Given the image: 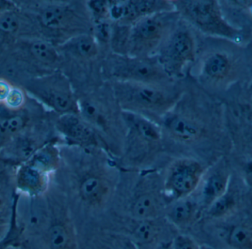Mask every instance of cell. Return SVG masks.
Returning a JSON list of instances; mask_svg holds the SVG:
<instances>
[{"instance_id":"5","label":"cell","mask_w":252,"mask_h":249,"mask_svg":"<svg viewBox=\"0 0 252 249\" xmlns=\"http://www.w3.org/2000/svg\"><path fill=\"white\" fill-rule=\"evenodd\" d=\"M180 20L174 10L154 13L136 21L130 26L127 56L155 57Z\"/></svg>"},{"instance_id":"38","label":"cell","mask_w":252,"mask_h":249,"mask_svg":"<svg viewBox=\"0 0 252 249\" xmlns=\"http://www.w3.org/2000/svg\"><path fill=\"white\" fill-rule=\"evenodd\" d=\"M250 13L252 15V2L251 3V4H250Z\"/></svg>"},{"instance_id":"25","label":"cell","mask_w":252,"mask_h":249,"mask_svg":"<svg viewBox=\"0 0 252 249\" xmlns=\"http://www.w3.org/2000/svg\"><path fill=\"white\" fill-rule=\"evenodd\" d=\"M236 205V201L229 191L223 196L216 200L208 208L206 209L207 215L213 218H221L232 213Z\"/></svg>"},{"instance_id":"17","label":"cell","mask_w":252,"mask_h":249,"mask_svg":"<svg viewBox=\"0 0 252 249\" xmlns=\"http://www.w3.org/2000/svg\"><path fill=\"white\" fill-rule=\"evenodd\" d=\"M198 212V203L189 196L170 201L166 206L164 218L173 226L185 228L195 221Z\"/></svg>"},{"instance_id":"10","label":"cell","mask_w":252,"mask_h":249,"mask_svg":"<svg viewBox=\"0 0 252 249\" xmlns=\"http://www.w3.org/2000/svg\"><path fill=\"white\" fill-rule=\"evenodd\" d=\"M206 170L195 158H179L170 164L163 182V192L170 201L190 196L201 185Z\"/></svg>"},{"instance_id":"16","label":"cell","mask_w":252,"mask_h":249,"mask_svg":"<svg viewBox=\"0 0 252 249\" xmlns=\"http://www.w3.org/2000/svg\"><path fill=\"white\" fill-rule=\"evenodd\" d=\"M229 182L230 172L224 163H219L210 171L206 172L201 183L203 207L208 208L214 201L226 194L229 191Z\"/></svg>"},{"instance_id":"15","label":"cell","mask_w":252,"mask_h":249,"mask_svg":"<svg viewBox=\"0 0 252 249\" xmlns=\"http://www.w3.org/2000/svg\"><path fill=\"white\" fill-rule=\"evenodd\" d=\"M113 191L112 182L100 172L87 173L78 187L80 198L90 207H100L110 199Z\"/></svg>"},{"instance_id":"3","label":"cell","mask_w":252,"mask_h":249,"mask_svg":"<svg viewBox=\"0 0 252 249\" xmlns=\"http://www.w3.org/2000/svg\"><path fill=\"white\" fill-rule=\"evenodd\" d=\"M79 115L97 132L103 144L112 137L118 123L124 124L122 110L106 81L76 92Z\"/></svg>"},{"instance_id":"27","label":"cell","mask_w":252,"mask_h":249,"mask_svg":"<svg viewBox=\"0 0 252 249\" xmlns=\"http://www.w3.org/2000/svg\"><path fill=\"white\" fill-rule=\"evenodd\" d=\"M22 27V19L13 10H7L0 14V32L9 35L16 33Z\"/></svg>"},{"instance_id":"33","label":"cell","mask_w":252,"mask_h":249,"mask_svg":"<svg viewBox=\"0 0 252 249\" xmlns=\"http://www.w3.org/2000/svg\"><path fill=\"white\" fill-rule=\"evenodd\" d=\"M13 9H15L14 6L12 3L0 0V14L4 13V12L7 11V10H13Z\"/></svg>"},{"instance_id":"28","label":"cell","mask_w":252,"mask_h":249,"mask_svg":"<svg viewBox=\"0 0 252 249\" xmlns=\"http://www.w3.org/2000/svg\"><path fill=\"white\" fill-rule=\"evenodd\" d=\"M26 103V94L20 87L13 86L3 106L10 110L16 111L23 108Z\"/></svg>"},{"instance_id":"34","label":"cell","mask_w":252,"mask_h":249,"mask_svg":"<svg viewBox=\"0 0 252 249\" xmlns=\"http://www.w3.org/2000/svg\"><path fill=\"white\" fill-rule=\"evenodd\" d=\"M154 249H173V240L161 241Z\"/></svg>"},{"instance_id":"11","label":"cell","mask_w":252,"mask_h":249,"mask_svg":"<svg viewBox=\"0 0 252 249\" xmlns=\"http://www.w3.org/2000/svg\"><path fill=\"white\" fill-rule=\"evenodd\" d=\"M174 10L171 0L111 1L109 20L112 23L130 25L145 16Z\"/></svg>"},{"instance_id":"26","label":"cell","mask_w":252,"mask_h":249,"mask_svg":"<svg viewBox=\"0 0 252 249\" xmlns=\"http://www.w3.org/2000/svg\"><path fill=\"white\" fill-rule=\"evenodd\" d=\"M26 120L20 115L0 119V137H10L23 130Z\"/></svg>"},{"instance_id":"8","label":"cell","mask_w":252,"mask_h":249,"mask_svg":"<svg viewBox=\"0 0 252 249\" xmlns=\"http://www.w3.org/2000/svg\"><path fill=\"white\" fill-rule=\"evenodd\" d=\"M30 90L40 101L61 115L78 112L76 92L69 77L62 70L50 72L36 78L29 86Z\"/></svg>"},{"instance_id":"30","label":"cell","mask_w":252,"mask_h":249,"mask_svg":"<svg viewBox=\"0 0 252 249\" xmlns=\"http://www.w3.org/2000/svg\"><path fill=\"white\" fill-rule=\"evenodd\" d=\"M13 85L4 78H0V104H4Z\"/></svg>"},{"instance_id":"14","label":"cell","mask_w":252,"mask_h":249,"mask_svg":"<svg viewBox=\"0 0 252 249\" xmlns=\"http://www.w3.org/2000/svg\"><path fill=\"white\" fill-rule=\"evenodd\" d=\"M164 192L152 188L137 192L130 201L129 214L132 220H154L164 217L168 203L164 201Z\"/></svg>"},{"instance_id":"22","label":"cell","mask_w":252,"mask_h":249,"mask_svg":"<svg viewBox=\"0 0 252 249\" xmlns=\"http://www.w3.org/2000/svg\"><path fill=\"white\" fill-rule=\"evenodd\" d=\"M224 240L229 249H252V228L241 224L231 226Z\"/></svg>"},{"instance_id":"21","label":"cell","mask_w":252,"mask_h":249,"mask_svg":"<svg viewBox=\"0 0 252 249\" xmlns=\"http://www.w3.org/2000/svg\"><path fill=\"white\" fill-rule=\"evenodd\" d=\"M48 241L51 249H75L73 229L66 222H56L48 229Z\"/></svg>"},{"instance_id":"37","label":"cell","mask_w":252,"mask_h":249,"mask_svg":"<svg viewBox=\"0 0 252 249\" xmlns=\"http://www.w3.org/2000/svg\"><path fill=\"white\" fill-rule=\"evenodd\" d=\"M3 224V220L2 218H1V216H0V228L1 227V226H2Z\"/></svg>"},{"instance_id":"18","label":"cell","mask_w":252,"mask_h":249,"mask_svg":"<svg viewBox=\"0 0 252 249\" xmlns=\"http://www.w3.org/2000/svg\"><path fill=\"white\" fill-rule=\"evenodd\" d=\"M232 62L227 55L213 52L206 55L200 65L199 76L208 82L223 81L232 70Z\"/></svg>"},{"instance_id":"2","label":"cell","mask_w":252,"mask_h":249,"mask_svg":"<svg viewBox=\"0 0 252 249\" xmlns=\"http://www.w3.org/2000/svg\"><path fill=\"white\" fill-rule=\"evenodd\" d=\"M36 19L56 47L76 35L93 33V19L86 1L47 3L38 9Z\"/></svg>"},{"instance_id":"35","label":"cell","mask_w":252,"mask_h":249,"mask_svg":"<svg viewBox=\"0 0 252 249\" xmlns=\"http://www.w3.org/2000/svg\"><path fill=\"white\" fill-rule=\"evenodd\" d=\"M247 122L249 123L250 125L252 127V110L249 112L247 115Z\"/></svg>"},{"instance_id":"4","label":"cell","mask_w":252,"mask_h":249,"mask_svg":"<svg viewBox=\"0 0 252 249\" xmlns=\"http://www.w3.org/2000/svg\"><path fill=\"white\" fill-rule=\"evenodd\" d=\"M181 19L203 33L226 38L235 43L242 41L241 29L231 25L223 16L216 0H171Z\"/></svg>"},{"instance_id":"23","label":"cell","mask_w":252,"mask_h":249,"mask_svg":"<svg viewBox=\"0 0 252 249\" xmlns=\"http://www.w3.org/2000/svg\"><path fill=\"white\" fill-rule=\"evenodd\" d=\"M60 157L59 151L53 145H47L36 151L32 156L31 165L46 173L53 171L59 166Z\"/></svg>"},{"instance_id":"1","label":"cell","mask_w":252,"mask_h":249,"mask_svg":"<svg viewBox=\"0 0 252 249\" xmlns=\"http://www.w3.org/2000/svg\"><path fill=\"white\" fill-rule=\"evenodd\" d=\"M108 83L121 110L140 115L159 125L185 93L180 81L167 84Z\"/></svg>"},{"instance_id":"6","label":"cell","mask_w":252,"mask_h":249,"mask_svg":"<svg viewBox=\"0 0 252 249\" xmlns=\"http://www.w3.org/2000/svg\"><path fill=\"white\" fill-rule=\"evenodd\" d=\"M100 74L104 81L167 84L171 79L158 63L157 57L139 58L109 53L100 64Z\"/></svg>"},{"instance_id":"13","label":"cell","mask_w":252,"mask_h":249,"mask_svg":"<svg viewBox=\"0 0 252 249\" xmlns=\"http://www.w3.org/2000/svg\"><path fill=\"white\" fill-rule=\"evenodd\" d=\"M163 136L167 135L176 142L191 144L203 134V127L196 121L182 112L177 106L167 114L160 124Z\"/></svg>"},{"instance_id":"36","label":"cell","mask_w":252,"mask_h":249,"mask_svg":"<svg viewBox=\"0 0 252 249\" xmlns=\"http://www.w3.org/2000/svg\"><path fill=\"white\" fill-rule=\"evenodd\" d=\"M3 164L2 162H1V161H0V173H1V171H2L3 170Z\"/></svg>"},{"instance_id":"7","label":"cell","mask_w":252,"mask_h":249,"mask_svg":"<svg viewBox=\"0 0 252 249\" xmlns=\"http://www.w3.org/2000/svg\"><path fill=\"white\" fill-rule=\"evenodd\" d=\"M156 57L171 79L181 81L187 69L196 61V39L190 26L181 19Z\"/></svg>"},{"instance_id":"19","label":"cell","mask_w":252,"mask_h":249,"mask_svg":"<svg viewBox=\"0 0 252 249\" xmlns=\"http://www.w3.org/2000/svg\"><path fill=\"white\" fill-rule=\"evenodd\" d=\"M133 220L135 224L132 227L129 238L139 249H154L161 241L160 235L162 231L160 220Z\"/></svg>"},{"instance_id":"12","label":"cell","mask_w":252,"mask_h":249,"mask_svg":"<svg viewBox=\"0 0 252 249\" xmlns=\"http://www.w3.org/2000/svg\"><path fill=\"white\" fill-rule=\"evenodd\" d=\"M56 129L71 146L81 149H94L105 147L94 128L79 115H61L56 121Z\"/></svg>"},{"instance_id":"29","label":"cell","mask_w":252,"mask_h":249,"mask_svg":"<svg viewBox=\"0 0 252 249\" xmlns=\"http://www.w3.org/2000/svg\"><path fill=\"white\" fill-rule=\"evenodd\" d=\"M173 249H201L195 240L188 235H177L173 239Z\"/></svg>"},{"instance_id":"9","label":"cell","mask_w":252,"mask_h":249,"mask_svg":"<svg viewBox=\"0 0 252 249\" xmlns=\"http://www.w3.org/2000/svg\"><path fill=\"white\" fill-rule=\"evenodd\" d=\"M126 127V155L140 159L158 151L163 140L159 124L136 114L122 111Z\"/></svg>"},{"instance_id":"24","label":"cell","mask_w":252,"mask_h":249,"mask_svg":"<svg viewBox=\"0 0 252 249\" xmlns=\"http://www.w3.org/2000/svg\"><path fill=\"white\" fill-rule=\"evenodd\" d=\"M45 173L32 165L23 167L19 175V184L24 189L38 192L45 184Z\"/></svg>"},{"instance_id":"31","label":"cell","mask_w":252,"mask_h":249,"mask_svg":"<svg viewBox=\"0 0 252 249\" xmlns=\"http://www.w3.org/2000/svg\"><path fill=\"white\" fill-rule=\"evenodd\" d=\"M117 242L118 249H139L129 237H121Z\"/></svg>"},{"instance_id":"20","label":"cell","mask_w":252,"mask_h":249,"mask_svg":"<svg viewBox=\"0 0 252 249\" xmlns=\"http://www.w3.org/2000/svg\"><path fill=\"white\" fill-rule=\"evenodd\" d=\"M29 52L35 61L53 71L58 70L57 68L63 64V57L59 49L47 40H34L30 44Z\"/></svg>"},{"instance_id":"32","label":"cell","mask_w":252,"mask_h":249,"mask_svg":"<svg viewBox=\"0 0 252 249\" xmlns=\"http://www.w3.org/2000/svg\"><path fill=\"white\" fill-rule=\"evenodd\" d=\"M244 179L247 186L252 189V161H249L244 167Z\"/></svg>"}]
</instances>
